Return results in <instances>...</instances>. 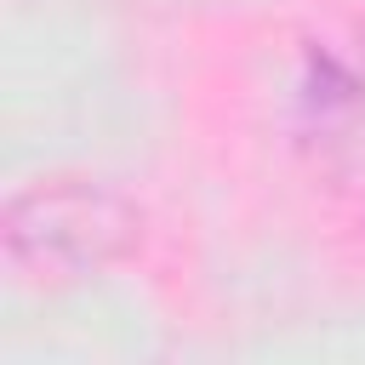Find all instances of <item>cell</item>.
I'll return each mask as SVG.
<instances>
[{
    "label": "cell",
    "instance_id": "1",
    "mask_svg": "<svg viewBox=\"0 0 365 365\" xmlns=\"http://www.w3.org/2000/svg\"><path fill=\"white\" fill-rule=\"evenodd\" d=\"M143 240V211L103 177H40L6 200L0 245L23 279H80Z\"/></svg>",
    "mask_w": 365,
    "mask_h": 365
}]
</instances>
